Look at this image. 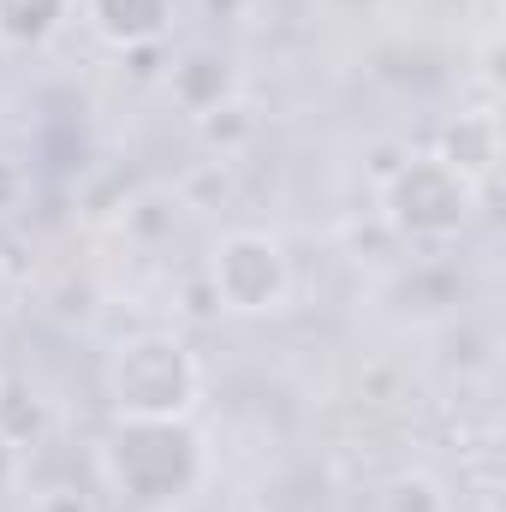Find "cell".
Segmentation results:
<instances>
[{
    "instance_id": "obj_1",
    "label": "cell",
    "mask_w": 506,
    "mask_h": 512,
    "mask_svg": "<svg viewBox=\"0 0 506 512\" xmlns=\"http://www.w3.org/2000/svg\"><path fill=\"white\" fill-rule=\"evenodd\" d=\"M108 489L137 512H173L185 495L203 489L209 453L191 417H120L102 447Z\"/></svg>"
},
{
    "instance_id": "obj_2",
    "label": "cell",
    "mask_w": 506,
    "mask_h": 512,
    "mask_svg": "<svg viewBox=\"0 0 506 512\" xmlns=\"http://www.w3.org/2000/svg\"><path fill=\"white\" fill-rule=\"evenodd\" d=\"M102 387L120 417H191L203 399V364L173 334H131L108 352Z\"/></svg>"
},
{
    "instance_id": "obj_3",
    "label": "cell",
    "mask_w": 506,
    "mask_h": 512,
    "mask_svg": "<svg viewBox=\"0 0 506 512\" xmlns=\"http://www.w3.org/2000/svg\"><path fill=\"white\" fill-rule=\"evenodd\" d=\"M477 209V185L465 173H453L441 155H411L393 179H387V221L393 233L417 239V245H441L453 239Z\"/></svg>"
},
{
    "instance_id": "obj_4",
    "label": "cell",
    "mask_w": 506,
    "mask_h": 512,
    "mask_svg": "<svg viewBox=\"0 0 506 512\" xmlns=\"http://www.w3.org/2000/svg\"><path fill=\"white\" fill-rule=\"evenodd\" d=\"M209 286H215V304L233 316H274L292 298V262L280 251V239L239 227L209 256Z\"/></svg>"
},
{
    "instance_id": "obj_5",
    "label": "cell",
    "mask_w": 506,
    "mask_h": 512,
    "mask_svg": "<svg viewBox=\"0 0 506 512\" xmlns=\"http://www.w3.org/2000/svg\"><path fill=\"white\" fill-rule=\"evenodd\" d=\"M167 96L185 108V114H209V108H221V102H233L239 96V72H233V60L221 54V48H191V54H179L173 66H167Z\"/></svg>"
},
{
    "instance_id": "obj_6",
    "label": "cell",
    "mask_w": 506,
    "mask_h": 512,
    "mask_svg": "<svg viewBox=\"0 0 506 512\" xmlns=\"http://www.w3.org/2000/svg\"><path fill=\"white\" fill-rule=\"evenodd\" d=\"M90 24L114 48H155L173 30V0H90Z\"/></svg>"
},
{
    "instance_id": "obj_7",
    "label": "cell",
    "mask_w": 506,
    "mask_h": 512,
    "mask_svg": "<svg viewBox=\"0 0 506 512\" xmlns=\"http://www.w3.org/2000/svg\"><path fill=\"white\" fill-rule=\"evenodd\" d=\"M72 0H0V48L12 54H36L60 36Z\"/></svg>"
},
{
    "instance_id": "obj_8",
    "label": "cell",
    "mask_w": 506,
    "mask_h": 512,
    "mask_svg": "<svg viewBox=\"0 0 506 512\" xmlns=\"http://www.w3.org/2000/svg\"><path fill=\"white\" fill-rule=\"evenodd\" d=\"M441 161L453 173H465L471 185L495 173L501 161V131H495V114H465L459 126H447V143H441Z\"/></svg>"
},
{
    "instance_id": "obj_9",
    "label": "cell",
    "mask_w": 506,
    "mask_h": 512,
    "mask_svg": "<svg viewBox=\"0 0 506 512\" xmlns=\"http://www.w3.org/2000/svg\"><path fill=\"white\" fill-rule=\"evenodd\" d=\"M381 512H453V501H447V489L429 471H399L381 489Z\"/></svg>"
},
{
    "instance_id": "obj_10",
    "label": "cell",
    "mask_w": 506,
    "mask_h": 512,
    "mask_svg": "<svg viewBox=\"0 0 506 512\" xmlns=\"http://www.w3.org/2000/svg\"><path fill=\"white\" fill-rule=\"evenodd\" d=\"M197 126H203V137H209V143H215L221 155H239V149H245V143L256 137V108H251V102H239V96H233V102L209 108V114H203Z\"/></svg>"
},
{
    "instance_id": "obj_11",
    "label": "cell",
    "mask_w": 506,
    "mask_h": 512,
    "mask_svg": "<svg viewBox=\"0 0 506 512\" xmlns=\"http://www.w3.org/2000/svg\"><path fill=\"white\" fill-rule=\"evenodd\" d=\"M36 512H90V495H78V489H48V495H36Z\"/></svg>"
},
{
    "instance_id": "obj_12",
    "label": "cell",
    "mask_w": 506,
    "mask_h": 512,
    "mask_svg": "<svg viewBox=\"0 0 506 512\" xmlns=\"http://www.w3.org/2000/svg\"><path fill=\"white\" fill-rule=\"evenodd\" d=\"M18 191H24V173H18V167H12V161L0 155V215H6L12 203H18Z\"/></svg>"
}]
</instances>
